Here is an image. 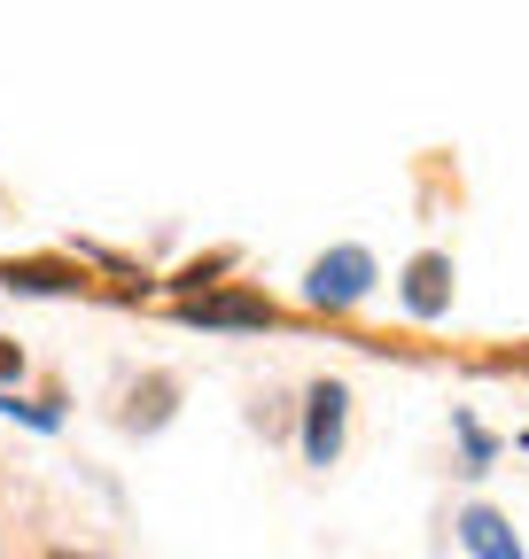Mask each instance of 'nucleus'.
I'll return each mask as SVG.
<instances>
[{"instance_id": "1", "label": "nucleus", "mask_w": 529, "mask_h": 559, "mask_svg": "<svg viewBox=\"0 0 529 559\" xmlns=\"http://www.w3.org/2000/svg\"><path fill=\"white\" fill-rule=\"evenodd\" d=\"M366 288H374V257H366V249H327V257L311 264V280H304V296H311L319 311H351Z\"/></svg>"}, {"instance_id": "2", "label": "nucleus", "mask_w": 529, "mask_h": 559, "mask_svg": "<svg viewBox=\"0 0 529 559\" xmlns=\"http://www.w3.org/2000/svg\"><path fill=\"white\" fill-rule=\"evenodd\" d=\"M343 428H351V389L343 381H319L304 396V459L311 466H336L343 459Z\"/></svg>"}, {"instance_id": "3", "label": "nucleus", "mask_w": 529, "mask_h": 559, "mask_svg": "<svg viewBox=\"0 0 529 559\" xmlns=\"http://www.w3.org/2000/svg\"><path fill=\"white\" fill-rule=\"evenodd\" d=\"M187 326H234V334H264L273 326V304L264 296H187L179 304Z\"/></svg>"}, {"instance_id": "4", "label": "nucleus", "mask_w": 529, "mask_h": 559, "mask_svg": "<svg viewBox=\"0 0 529 559\" xmlns=\"http://www.w3.org/2000/svg\"><path fill=\"white\" fill-rule=\"evenodd\" d=\"M444 304H451V257H413L405 264V311L444 319Z\"/></svg>"}, {"instance_id": "5", "label": "nucleus", "mask_w": 529, "mask_h": 559, "mask_svg": "<svg viewBox=\"0 0 529 559\" xmlns=\"http://www.w3.org/2000/svg\"><path fill=\"white\" fill-rule=\"evenodd\" d=\"M0 288H24V296H79L86 272H79V264H47V257H32V264H0Z\"/></svg>"}, {"instance_id": "6", "label": "nucleus", "mask_w": 529, "mask_h": 559, "mask_svg": "<svg viewBox=\"0 0 529 559\" xmlns=\"http://www.w3.org/2000/svg\"><path fill=\"white\" fill-rule=\"evenodd\" d=\"M459 544H468L475 559H521V544H514V528L491 513V506H468L459 513Z\"/></svg>"}, {"instance_id": "7", "label": "nucleus", "mask_w": 529, "mask_h": 559, "mask_svg": "<svg viewBox=\"0 0 529 559\" xmlns=\"http://www.w3.org/2000/svg\"><path fill=\"white\" fill-rule=\"evenodd\" d=\"M164 404H172V381H149V389H132V428H156V419H164Z\"/></svg>"}, {"instance_id": "8", "label": "nucleus", "mask_w": 529, "mask_h": 559, "mask_svg": "<svg viewBox=\"0 0 529 559\" xmlns=\"http://www.w3.org/2000/svg\"><path fill=\"white\" fill-rule=\"evenodd\" d=\"M16 373H24V349H16L9 334H0V381H16Z\"/></svg>"}, {"instance_id": "9", "label": "nucleus", "mask_w": 529, "mask_h": 559, "mask_svg": "<svg viewBox=\"0 0 529 559\" xmlns=\"http://www.w3.org/2000/svg\"><path fill=\"white\" fill-rule=\"evenodd\" d=\"M39 559H94V551H39Z\"/></svg>"}]
</instances>
